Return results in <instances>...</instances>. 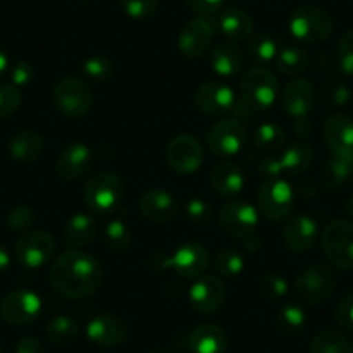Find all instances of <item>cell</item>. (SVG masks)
Returning <instances> with one entry per match:
<instances>
[{"mask_svg":"<svg viewBox=\"0 0 353 353\" xmlns=\"http://www.w3.org/2000/svg\"><path fill=\"white\" fill-rule=\"evenodd\" d=\"M286 141V134L276 123H263L256 128L253 135L254 148L265 152H277Z\"/></svg>","mask_w":353,"mask_h":353,"instance_id":"36","label":"cell"},{"mask_svg":"<svg viewBox=\"0 0 353 353\" xmlns=\"http://www.w3.org/2000/svg\"><path fill=\"white\" fill-rule=\"evenodd\" d=\"M42 312V300L28 290H14L0 301V315L12 325H28Z\"/></svg>","mask_w":353,"mask_h":353,"instance_id":"10","label":"cell"},{"mask_svg":"<svg viewBox=\"0 0 353 353\" xmlns=\"http://www.w3.org/2000/svg\"><path fill=\"white\" fill-rule=\"evenodd\" d=\"M246 56L236 42H222L212 52V68L220 77H232L243 71Z\"/></svg>","mask_w":353,"mask_h":353,"instance_id":"27","label":"cell"},{"mask_svg":"<svg viewBox=\"0 0 353 353\" xmlns=\"http://www.w3.org/2000/svg\"><path fill=\"white\" fill-rule=\"evenodd\" d=\"M121 11L132 19H149L158 12V0H120Z\"/></svg>","mask_w":353,"mask_h":353,"instance_id":"43","label":"cell"},{"mask_svg":"<svg viewBox=\"0 0 353 353\" xmlns=\"http://www.w3.org/2000/svg\"><path fill=\"white\" fill-rule=\"evenodd\" d=\"M258 212L269 220H283L293 210L294 191L284 179H267L258 189Z\"/></svg>","mask_w":353,"mask_h":353,"instance_id":"8","label":"cell"},{"mask_svg":"<svg viewBox=\"0 0 353 353\" xmlns=\"http://www.w3.org/2000/svg\"><path fill=\"white\" fill-rule=\"evenodd\" d=\"M185 2H188L189 8H191L192 11H196L198 14L203 16L215 14L223 4V0H185Z\"/></svg>","mask_w":353,"mask_h":353,"instance_id":"51","label":"cell"},{"mask_svg":"<svg viewBox=\"0 0 353 353\" xmlns=\"http://www.w3.org/2000/svg\"><path fill=\"white\" fill-rule=\"evenodd\" d=\"M165 265L185 279L199 277L210 265L208 250L199 243H185L176 248L172 256L166 258Z\"/></svg>","mask_w":353,"mask_h":353,"instance_id":"16","label":"cell"},{"mask_svg":"<svg viewBox=\"0 0 353 353\" xmlns=\"http://www.w3.org/2000/svg\"><path fill=\"white\" fill-rule=\"evenodd\" d=\"M189 346L194 353H223L227 350V334L220 325L201 324L189 336Z\"/></svg>","mask_w":353,"mask_h":353,"instance_id":"25","label":"cell"},{"mask_svg":"<svg viewBox=\"0 0 353 353\" xmlns=\"http://www.w3.org/2000/svg\"><path fill=\"white\" fill-rule=\"evenodd\" d=\"M277 54H279V47L272 37L260 33V35H254L248 40V56L256 66H270L272 63H276Z\"/></svg>","mask_w":353,"mask_h":353,"instance_id":"32","label":"cell"},{"mask_svg":"<svg viewBox=\"0 0 353 353\" xmlns=\"http://www.w3.org/2000/svg\"><path fill=\"white\" fill-rule=\"evenodd\" d=\"M8 68H9L8 54H6V50L0 49V77H2V74H4L6 71H8Z\"/></svg>","mask_w":353,"mask_h":353,"instance_id":"56","label":"cell"},{"mask_svg":"<svg viewBox=\"0 0 353 353\" xmlns=\"http://www.w3.org/2000/svg\"><path fill=\"white\" fill-rule=\"evenodd\" d=\"M203 159H205V151H203L201 142L194 135H176L166 148V161L170 168L181 175L194 173L201 166Z\"/></svg>","mask_w":353,"mask_h":353,"instance_id":"11","label":"cell"},{"mask_svg":"<svg viewBox=\"0 0 353 353\" xmlns=\"http://www.w3.org/2000/svg\"><path fill=\"white\" fill-rule=\"evenodd\" d=\"M336 288V276L327 265H314L305 269L294 281V294L307 305H321Z\"/></svg>","mask_w":353,"mask_h":353,"instance_id":"7","label":"cell"},{"mask_svg":"<svg viewBox=\"0 0 353 353\" xmlns=\"http://www.w3.org/2000/svg\"><path fill=\"white\" fill-rule=\"evenodd\" d=\"M149 353H158V352H149Z\"/></svg>","mask_w":353,"mask_h":353,"instance_id":"59","label":"cell"},{"mask_svg":"<svg viewBox=\"0 0 353 353\" xmlns=\"http://www.w3.org/2000/svg\"><path fill=\"white\" fill-rule=\"evenodd\" d=\"M246 244H248V248H250L251 251H256L258 248H260V244H261V241L258 239L256 236H250V237H246Z\"/></svg>","mask_w":353,"mask_h":353,"instance_id":"57","label":"cell"},{"mask_svg":"<svg viewBox=\"0 0 353 353\" xmlns=\"http://www.w3.org/2000/svg\"><path fill=\"white\" fill-rule=\"evenodd\" d=\"M9 265H11V256H9V251L6 250L2 244H0V272L8 270Z\"/></svg>","mask_w":353,"mask_h":353,"instance_id":"55","label":"cell"},{"mask_svg":"<svg viewBox=\"0 0 353 353\" xmlns=\"http://www.w3.org/2000/svg\"><path fill=\"white\" fill-rule=\"evenodd\" d=\"M288 28L298 42L314 46V43L325 42L331 37L334 25H332V18L324 9L315 8V6H303L291 14Z\"/></svg>","mask_w":353,"mask_h":353,"instance_id":"2","label":"cell"},{"mask_svg":"<svg viewBox=\"0 0 353 353\" xmlns=\"http://www.w3.org/2000/svg\"><path fill=\"white\" fill-rule=\"evenodd\" d=\"M346 212H348V215L353 219V194L350 196L348 203H346Z\"/></svg>","mask_w":353,"mask_h":353,"instance_id":"58","label":"cell"},{"mask_svg":"<svg viewBox=\"0 0 353 353\" xmlns=\"http://www.w3.org/2000/svg\"><path fill=\"white\" fill-rule=\"evenodd\" d=\"M315 104V90L307 78H294L283 90V108L290 117L307 118Z\"/></svg>","mask_w":353,"mask_h":353,"instance_id":"20","label":"cell"},{"mask_svg":"<svg viewBox=\"0 0 353 353\" xmlns=\"http://www.w3.org/2000/svg\"><path fill=\"white\" fill-rule=\"evenodd\" d=\"M336 56H338L339 68H341L346 74L353 77V30L346 32L345 35L339 39Z\"/></svg>","mask_w":353,"mask_h":353,"instance_id":"46","label":"cell"},{"mask_svg":"<svg viewBox=\"0 0 353 353\" xmlns=\"http://www.w3.org/2000/svg\"><path fill=\"white\" fill-rule=\"evenodd\" d=\"M310 353H353V339L341 331L325 329L314 336Z\"/></svg>","mask_w":353,"mask_h":353,"instance_id":"31","label":"cell"},{"mask_svg":"<svg viewBox=\"0 0 353 353\" xmlns=\"http://www.w3.org/2000/svg\"><path fill=\"white\" fill-rule=\"evenodd\" d=\"M353 176V168L348 161L332 156L321 170V182L325 189H339Z\"/></svg>","mask_w":353,"mask_h":353,"instance_id":"34","label":"cell"},{"mask_svg":"<svg viewBox=\"0 0 353 353\" xmlns=\"http://www.w3.org/2000/svg\"><path fill=\"white\" fill-rule=\"evenodd\" d=\"M139 210H141V215L149 222L163 223L175 219L179 212V203L173 198V194H170L165 189H151L141 198Z\"/></svg>","mask_w":353,"mask_h":353,"instance_id":"21","label":"cell"},{"mask_svg":"<svg viewBox=\"0 0 353 353\" xmlns=\"http://www.w3.org/2000/svg\"><path fill=\"white\" fill-rule=\"evenodd\" d=\"M210 181H212L213 189H215L220 196H225V198L239 194L244 189V184H246L241 168L232 161L219 163V165L213 168Z\"/></svg>","mask_w":353,"mask_h":353,"instance_id":"26","label":"cell"},{"mask_svg":"<svg viewBox=\"0 0 353 353\" xmlns=\"http://www.w3.org/2000/svg\"><path fill=\"white\" fill-rule=\"evenodd\" d=\"M322 99L329 108H343L352 99V90L346 81L339 78H329L322 87Z\"/></svg>","mask_w":353,"mask_h":353,"instance_id":"40","label":"cell"},{"mask_svg":"<svg viewBox=\"0 0 353 353\" xmlns=\"http://www.w3.org/2000/svg\"><path fill=\"white\" fill-rule=\"evenodd\" d=\"M322 248L329 263L336 269H353V223L332 220L322 232Z\"/></svg>","mask_w":353,"mask_h":353,"instance_id":"6","label":"cell"},{"mask_svg":"<svg viewBox=\"0 0 353 353\" xmlns=\"http://www.w3.org/2000/svg\"><path fill=\"white\" fill-rule=\"evenodd\" d=\"M236 101L232 88L220 80L205 81L196 90V104L199 111L208 117H223L227 113H232Z\"/></svg>","mask_w":353,"mask_h":353,"instance_id":"15","label":"cell"},{"mask_svg":"<svg viewBox=\"0 0 353 353\" xmlns=\"http://www.w3.org/2000/svg\"><path fill=\"white\" fill-rule=\"evenodd\" d=\"M185 215H188L189 222L196 223V225H208L213 220V208L206 199H189L185 205Z\"/></svg>","mask_w":353,"mask_h":353,"instance_id":"44","label":"cell"},{"mask_svg":"<svg viewBox=\"0 0 353 353\" xmlns=\"http://www.w3.org/2000/svg\"><path fill=\"white\" fill-rule=\"evenodd\" d=\"M96 234L97 222L90 215H85V213H77L64 225V241L73 250H78V248L92 243Z\"/></svg>","mask_w":353,"mask_h":353,"instance_id":"29","label":"cell"},{"mask_svg":"<svg viewBox=\"0 0 353 353\" xmlns=\"http://www.w3.org/2000/svg\"><path fill=\"white\" fill-rule=\"evenodd\" d=\"M94 156L90 148L81 142L68 145L61 151L56 161V172L63 181H77L90 170Z\"/></svg>","mask_w":353,"mask_h":353,"instance_id":"19","label":"cell"},{"mask_svg":"<svg viewBox=\"0 0 353 353\" xmlns=\"http://www.w3.org/2000/svg\"><path fill=\"white\" fill-rule=\"evenodd\" d=\"M219 222L229 236L246 239L253 236L258 227V208L243 201L225 203L220 208Z\"/></svg>","mask_w":353,"mask_h":353,"instance_id":"13","label":"cell"},{"mask_svg":"<svg viewBox=\"0 0 353 353\" xmlns=\"http://www.w3.org/2000/svg\"><path fill=\"white\" fill-rule=\"evenodd\" d=\"M234 114H236V120L239 121H246V120H253L254 114H256V111L253 110V108L248 106L246 103H244L243 99L236 101V106H234Z\"/></svg>","mask_w":353,"mask_h":353,"instance_id":"53","label":"cell"},{"mask_svg":"<svg viewBox=\"0 0 353 353\" xmlns=\"http://www.w3.org/2000/svg\"><path fill=\"white\" fill-rule=\"evenodd\" d=\"M83 73L88 80L103 83L113 77V63L106 56H92L83 63Z\"/></svg>","mask_w":353,"mask_h":353,"instance_id":"41","label":"cell"},{"mask_svg":"<svg viewBox=\"0 0 353 353\" xmlns=\"http://www.w3.org/2000/svg\"><path fill=\"white\" fill-rule=\"evenodd\" d=\"M9 77H11L12 81L11 85H14V87H25V85L32 83L33 77H35V70H33L32 64L26 63V61H18V63L11 68V71H9Z\"/></svg>","mask_w":353,"mask_h":353,"instance_id":"49","label":"cell"},{"mask_svg":"<svg viewBox=\"0 0 353 353\" xmlns=\"http://www.w3.org/2000/svg\"><path fill=\"white\" fill-rule=\"evenodd\" d=\"M251 2H253V0H251Z\"/></svg>","mask_w":353,"mask_h":353,"instance_id":"60","label":"cell"},{"mask_svg":"<svg viewBox=\"0 0 353 353\" xmlns=\"http://www.w3.org/2000/svg\"><path fill=\"white\" fill-rule=\"evenodd\" d=\"M277 88L279 83L272 71L260 66L251 68L241 78V99L258 113L276 103Z\"/></svg>","mask_w":353,"mask_h":353,"instance_id":"4","label":"cell"},{"mask_svg":"<svg viewBox=\"0 0 353 353\" xmlns=\"http://www.w3.org/2000/svg\"><path fill=\"white\" fill-rule=\"evenodd\" d=\"M43 151V139L35 130H21L9 142V154L18 163H33Z\"/></svg>","mask_w":353,"mask_h":353,"instance_id":"28","label":"cell"},{"mask_svg":"<svg viewBox=\"0 0 353 353\" xmlns=\"http://www.w3.org/2000/svg\"><path fill=\"white\" fill-rule=\"evenodd\" d=\"M279 158L283 163L284 173H290L293 176L303 175L314 163V149L308 142L294 141L284 149Z\"/></svg>","mask_w":353,"mask_h":353,"instance_id":"30","label":"cell"},{"mask_svg":"<svg viewBox=\"0 0 353 353\" xmlns=\"http://www.w3.org/2000/svg\"><path fill=\"white\" fill-rule=\"evenodd\" d=\"M352 2H353V0H352Z\"/></svg>","mask_w":353,"mask_h":353,"instance_id":"61","label":"cell"},{"mask_svg":"<svg viewBox=\"0 0 353 353\" xmlns=\"http://www.w3.org/2000/svg\"><path fill=\"white\" fill-rule=\"evenodd\" d=\"M310 57L300 47H288V49L279 50L276 59V68L279 73L286 74V77H296V74L303 73L308 68Z\"/></svg>","mask_w":353,"mask_h":353,"instance_id":"35","label":"cell"},{"mask_svg":"<svg viewBox=\"0 0 353 353\" xmlns=\"http://www.w3.org/2000/svg\"><path fill=\"white\" fill-rule=\"evenodd\" d=\"M35 222V212L28 205H19L11 210L8 215V223L14 230H26Z\"/></svg>","mask_w":353,"mask_h":353,"instance_id":"47","label":"cell"},{"mask_svg":"<svg viewBox=\"0 0 353 353\" xmlns=\"http://www.w3.org/2000/svg\"><path fill=\"white\" fill-rule=\"evenodd\" d=\"M258 170H260V173L265 179H279L284 173L281 158H274V156L272 158L261 159L260 165H258Z\"/></svg>","mask_w":353,"mask_h":353,"instance_id":"50","label":"cell"},{"mask_svg":"<svg viewBox=\"0 0 353 353\" xmlns=\"http://www.w3.org/2000/svg\"><path fill=\"white\" fill-rule=\"evenodd\" d=\"M310 130L312 125L307 118H300V120H296V123H294V132H296V135H300V137H308V135H310Z\"/></svg>","mask_w":353,"mask_h":353,"instance_id":"54","label":"cell"},{"mask_svg":"<svg viewBox=\"0 0 353 353\" xmlns=\"http://www.w3.org/2000/svg\"><path fill=\"white\" fill-rule=\"evenodd\" d=\"M47 339L57 346L71 345L80 336V324L68 315H57L46 329Z\"/></svg>","mask_w":353,"mask_h":353,"instance_id":"33","label":"cell"},{"mask_svg":"<svg viewBox=\"0 0 353 353\" xmlns=\"http://www.w3.org/2000/svg\"><path fill=\"white\" fill-rule=\"evenodd\" d=\"M334 317L336 322H338L343 329L353 331V291L339 300L334 312Z\"/></svg>","mask_w":353,"mask_h":353,"instance_id":"48","label":"cell"},{"mask_svg":"<svg viewBox=\"0 0 353 353\" xmlns=\"http://www.w3.org/2000/svg\"><path fill=\"white\" fill-rule=\"evenodd\" d=\"M216 26L208 18L189 19L179 33V49L185 57L198 59L212 46Z\"/></svg>","mask_w":353,"mask_h":353,"instance_id":"14","label":"cell"},{"mask_svg":"<svg viewBox=\"0 0 353 353\" xmlns=\"http://www.w3.org/2000/svg\"><path fill=\"white\" fill-rule=\"evenodd\" d=\"M87 336L103 348H114L128 338V324L114 314H99L88 322Z\"/></svg>","mask_w":353,"mask_h":353,"instance_id":"17","label":"cell"},{"mask_svg":"<svg viewBox=\"0 0 353 353\" xmlns=\"http://www.w3.org/2000/svg\"><path fill=\"white\" fill-rule=\"evenodd\" d=\"M52 103L61 114L68 118H80L92 108L94 97L88 85L74 77H66L52 88Z\"/></svg>","mask_w":353,"mask_h":353,"instance_id":"5","label":"cell"},{"mask_svg":"<svg viewBox=\"0 0 353 353\" xmlns=\"http://www.w3.org/2000/svg\"><path fill=\"white\" fill-rule=\"evenodd\" d=\"M322 134L332 154L353 151V118L348 114H331L325 118Z\"/></svg>","mask_w":353,"mask_h":353,"instance_id":"23","label":"cell"},{"mask_svg":"<svg viewBox=\"0 0 353 353\" xmlns=\"http://www.w3.org/2000/svg\"><path fill=\"white\" fill-rule=\"evenodd\" d=\"M216 30L230 42H246L253 33V19L243 9H227L216 21Z\"/></svg>","mask_w":353,"mask_h":353,"instance_id":"24","label":"cell"},{"mask_svg":"<svg viewBox=\"0 0 353 353\" xmlns=\"http://www.w3.org/2000/svg\"><path fill=\"white\" fill-rule=\"evenodd\" d=\"M276 325L283 334L293 336L305 327V312L298 305H284L276 317Z\"/></svg>","mask_w":353,"mask_h":353,"instance_id":"38","label":"cell"},{"mask_svg":"<svg viewBox=\"0 0 353 353\" xmlns=\"http://www.w3.org/2000/svg\"><path fill=\"white\" fill-rule=\"evenodd\" d=\"M104 243L111 251H125L132 243V230L121 219L111 220L104 229Z\"/></svg>","mask_w":353,"mask_h":353,"instance_id":"37","label":"cell"},{"mask_svg":"<svg viewBox=\"0 0 353 353\" xmlns=\"http://www.w3.org/2000/svg\"><path fill=\"white\" fill-rule=\"evenodd\" d=\"M104 279V267L92 254L68 250L50 267L49 283L59 296L80 300L96 293Z\"/></svg>","mask_w":353,"mask_h":353,"instance_id":"1","label":"cell"},{"mask_svg":"<svg viewBox=\"0 0 353 353\" xmlns=\"http://www.w3.org/2000/svg\"><path fill=\"white\" fill-rule=\"evenodd\" d=\"M317 222L312 216H291L284 225V243L294 253H305V251L312 250V246L317 241Z\"/></svg>","mask_w":353,"mask_h":353,"instance_id":"22","label":"cell"},{"mask_svg":"<svg viewBox=\"0 0 353 353\" xmlns=\"http://www.w3.org/2000/svg\"><path fill=\"white\" fill-rule=\"evenodd\" d=\"M191 307L199 314H213L225 301V286L219 276H201L189 290Z\"/></svg>","mask_w":353,"mask_h":353,"instance_id":"18","label":"cell"},{"mask_svg":"<svg viewBox=\"0 0 353 353\" xmlns=\"http://www.w3.org/2000/svg\"><path fill=\"white\" fill-rule=\"evenodd\" d=\"M244 269H246L244 256L232 248H225L215 258V270L219 277H236L243 274Z\"/></svg>","mask_w":353,"mask_h":353,"instance_id":"39","label":"cell"},{"mask_svg":"<svg viewBox=\"0 0 353 353\" xmlns=\"http://www.w3.org/2000/svg\"><path fill=\"white\" fill-rule=\"evenodd\" d=\"M258 290H260L261 296L267 298V300H281L290 293V283L283 276L267 274L258 283Z\"/></svg>","mask_w":353,"mask_h":353,"instance_id":"42","label":"cell"},{"mask_svg":"<svg viewBox=\"0 0 353 353\" xmlns=\"http://www.w3.org/2000/svg\"><path fill=\"white\" fill-rule=\"evenodd\" d=\"M21 106V94L14 85H0V118L14 114Z\"/></svg>","mask_w":353,"mask_h":353,"instance_id":"45","label":"cell"},{"mask_svg":"<svg viewBox=\"0 0 353 353\" xmlns=\"http://www.w3.org/2000/svg\"><path fill=\"white\" fill-rule=\"evenodd\" d=\"M246 145V128L239 120L216 121L206 134V148L215 156H234Z\"/></svg>","mask_w":353,"mask_h":353,"instance_id":"12","label":"cell"},{"mask_svg":"<svg viewBox=\"0 0 353 353\" xmlns=\"http://www.w3.org/2000/svg\"><path fill=\"white\" fill-rule=\"evenodd\" d=\"M125 184L113 172H99L87 182L83 191L85 203L94 213L104 215L113 212L123 199Z\"/></svg>","mask_w":353,"mask_h":353,"instance_id":"3","label":"cell"},{"mask_svg":"<svg viewBox=\"0 0 353 353\" xmlns=\"http://www.w3.org/2000/svg\"><path fill=\"white\" fill-rule=\"evenodd\" d=\"M56 251V241L46 230H28L16 241L14 254L18 261L28 269L46 265Z\"/></svg>","mask_w":353,"mask_h":353,"instance_id":"9","label":"cell"},{"mask_svg":"<svg viewBox=\"0 0 353 353\" xmlns=\"http://www.w3.org/2000/svg\"><path fill=\"white\" fill-rule=\"evenodd\" d=\"M14 353H46V348L40 339L33 338V336H25L18 341Z\"/></svg>","mask_w":353,"mask_h":353,"instance_id":"52","label":"cell"}]
</instances>
